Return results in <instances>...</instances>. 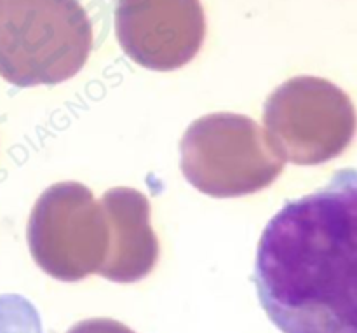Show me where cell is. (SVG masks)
I'll use <instances>...</instances> for the list:
<instances>
[{
	"mask_svg": "<svg viewBox=\"0 0 357 333\" xmlns=\"http://www.w3.org/2000/svg\"><path fill=\"white\" fill-rule=\"evenodd\" d=\"M255 285L282 333H357V170L337 171L267 223Z\"/></svg>",
	"mask_w": 357,
	"mask_h": 333,
	"instance_id": "cell-1",
	"label": "cell"
},
{
	"mask_svg": "<svg viewBox=\"0 0 357 333\" xmlns=\"http://www.w3.org/2000/svg\"><path fill=\"white\" fill-rule=\"evenodd\" d=\"M91 49L93 23L79 0H0V75L9 82H65Z\"/></svg>",
	"mask_w": 357,
	"mask_h": 333,
	"instance_id": "cell-2",
	"label": "cell"
},
{
	"mask_svg": "<svg viewBox=\"0 0 357 333\" xmlns=\"http://www.w3.org/2000/svg\"><path fill=\"white\" fill-rule=\"evenodd\" d=\"M181 171L213 198L257 192L282 171L265 131L251 119L215 114L195 121L181 142Z\"/></svg>",
	"mask_w": 357,
	"mask_h": 333,
	"instance_id": "cell-3",
	"label": "cell"
},
{
	"mask_svg": "<svg viewBox=\"0 0 357 333\" xmlns=\"http://www.w3.org/2000/svg\"><path fill=\"white\" fill-rule=\"evenodd\" d=\"M28 239L37 264L61 281L103 276L112 253L110 216L84 185L58 184L35 205Z\"/></svg>",
	"mask_w": 357,
	"mask_h": 333,
	"instance_id": "cell-4",
	"label": "cell"
},
{
	"mask_svg": "<svg viewBox=\"0 0 357 333\" xmlns=\"http://www.w3.org/2000/svg\"><path fill=\"white\" fill-rule=\"evenodd\" d=\"M115 31L126 54L152 70H173L201 49L206 17L199 0H119Z\"/></svg>",
	"mask_w": 357,
	"mask_h": 333,
	"instance_id": "cell-5",
	"label": "cell"
},
{
	"mask_svg": "<svg viewBox=\"0 0 357 333\" xmlns=\"http://www.w3.org/2000/svg\"><path fill=\"white\" fill-rule=\"evenodd\" d=\"M101 201L112 225V253L103 276L117 283L138 281L152 271L159 253L149 202L132 188H112Z\"/></svg>",
	"mask_w": 357,
	"mask_h": 333,
	"instance_id": "cell-6",
	"label": "cell"
},
{
	"mask_svg": "<svg viewBox=\"0 0 357 333\" xmlns=\"http://www.w3.org/2000/svg\"><path fill=\"white\" fill-rule=\"evenodd\" d=\"M68 333H135L114 320H87L70 328Z\"/></svg>",
	"mask_w": 357,
	"mask_h": 333,
	"instance_id": "cell-7",
	"label": "cell"
}]
</instances>
